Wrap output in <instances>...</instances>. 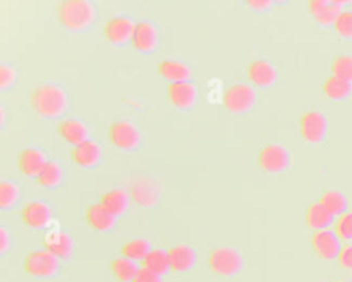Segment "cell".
Listing matches in <instances>:
<instances>
[{
	"mask_svg": "<svg viewBox=\"0 0 352 282\" xmlns=\"http://www.w3.org/2000/svg\"><path fill=\"white\" fill-rule=\"evenodd\" d=\"M342 4L340 1H327V0H315L309 3V10L314 17L323 25L336 23L338 17L342 14Z\"/></svg>",
	"mask_w": 352,
	"mask_h": 282,
	"instance_id": "obj_12",
	"label": "cell"
},
{
	"mask_svg": "<svg viewBox=\"0 0 352 282\" xmlns=\"http://www.w3.org/2000/svg\"><path fill=\"white\" fill-rule=\"evenodd\" d=\"M45 155L41 150L36 147L25 149L19 155V169L28 176H37L38 172L45 165Z\"/></svg>",
	"mask_w": 352,
	"mask_h": 282,
	"instance_id": "obj_16",
	"label": "cell"
},
{
	"mask_svg": "<svg viewBox=\"0 0 352 282\" xmlns=\"http://www.w3.org/2000/svg\"><path fill=\"white\" fill-rule=\"evenodd\" d=\"M289 161V151L280 144H268L258 155V162L267 172H280L287 168Z\"/></svg>",
	"mask_w": 352,
	"mask_h": 282,
	"instance_id": "obj_6",
	"label": "cell"
},
{
	"mask_svg": "<svg viewBox=\"0 0 352 282\" xmlns=\"http://www.w3.org/2000/svg\"><path fill=\"white\" fill-rule=\"evenodd\" d=\"M312 243H314V249L316 250V253L320 257L327 259V260L340 257V253L342 250L341 241H340L338 235L331 230L318 231L314 235Z\"/></svg>",
	"mask_w": 352,
	"mask_h": 282,
	"instance_id": "obj_8",
	"label": "cell"
},
{
	"mask_svg": "<svg viewBox=\"0 0 352 282\" xmlns=\"http://www.w3.org/2000/svg\"><path fill=\"white\" fill-rule=\"evenodd\" d=\"M170 268L175 271H187L195 263V252L187 245H177L169 249Z\"/></svg>",
	"mask_w": 352,
	"mask_h": 282,
	"instance_id": "obj_24",
	"label": "cell"
},
{
	"mask_svg": "<svg viewBox=\"0 0 352 282\" xmlns=\"http://www.w3.org/2000/svg\"><path fill=\"white\" fill-rule=\"evenodd\" d=\"M15 80L14 70L6 65L0 66V88H7Z\"/></svg>",
	"mask_w": 352,
	"mask_h": 282,
	"instance_id": "obj_37",
	"label": "cell"
},
{
	"mask_svg": "<svg viewBox=\"0 0 352 282\" xmlns=\"http://www.w3.org/2000/svg\"><path fill=\"white\" fill-rule=\"evenodd\" d=\"M302 136L309 142H320L327 132V120L319 111H309L301 118Z\"/></svg>",
	"mask_w": 352,
	"mask_h": 282,
	"instance_id": "obj_9",
	"label": "cell"
},
{
	"mask_svg": "<svg viewBox=\"0 0 352 282\" xmlns=\"http://www.w3.org/2000/svg\"><path fill=\"white\" fill-rule=\"evenodd\" d=\"M131 40L136 50L150 51L157 44V30L148 22H139L135 25Z\"/></svg>",
	"mask_w": 352,
	"mask_h": 282,
	"instance_id": "obj_15",
	"label": "cell"
},
{
	"mask_svg": "<svg viewBox=\"0 0 352 282\" xmlns=\"http://www.w3.org/2000/svg\"><path fill=\"white\" fill-rule=\"evenodd\" d=\"M109 138L114 146L129 150L138 146L139 131L128 121H116L110 125Z\"/></svg>",
	"mask_w": 352,
	"mask_h": 282,
	"instance_id": "obj_7",
	"label": "cell"
},
{
	"mask_svg": "<svg viewBox=\"0 0 352 282\" xmlns=\"http://www.w3.org/2000/svg\"><path fill=\"white\" fill-rule=\"evenodd\" d=\"M51 217V210L48 208L47 204L40 202V201H34V202H29L23 210H22V219L23 221L34 228H41L44 227Z\"/></svg>",
	"mask_w": 352,
	"mask_h": 282,
	"instance_id": "obj_14",
	"label": "cell"
},
{
	"mask_svg": "<svg viewBox=\"0 0 352 282\" xmlns=\"http://www.w3.org/2000/svg\"><path fill=\"white\" fill-rule=\"evenodd\" d=\"M43 243L45 246V250L56 257H67L73 248L72 238L69 237V234L62 231H50L44 237Z\"/></svg>",
	"mask_w": 352,
	"mask_h": 282,
	"instance_id": "obj_17",
	"label": "cell"
},
{
	"mask_svg": "<svg viewBox=\"0 0 352 282\" xmlns=\"http://www.w3.org/2000/svg\"><path fill=\"white\" fill-rule=\"evenodd\" d=\"M209 267L220 275H234L242 268V256L234 248H217L209 256Z\"/></svg>",
	"mask_w": 352,
	"mask_h": 282,
	"instance_id": "obj_3",
	"label": "cell"
},
{
	"mask_svg": "<svg viewBox=\"0 0 352 282\" xmlns=\"http://www.w3.org/2000/svg\"><path fill=\"white\" fill-rule=\"evenodd\" d=\"M133 282H162V279H161V275H158V274H155V272L143 267V268L139 270Z\"/></svg>",
	"mask_w": 352,
	"mask_h": 282,
	"instance_id": "obj_36",
	"label": "cell"
},
{
	"mask_svg": "<svg viewBox=\"0 0 352 282\" xmlns=\"http://www.w3.org/2000/svg\"><path fill=\"white\" fill-rule=\"evenodd\" d=\"M87 220L88 224L98 230V231H106L110 230L116 221V216L110 213L100 202L99 204H92L87 209Z\"/></svg>",
	"mask_w": 352,
	"mask_h": 282,
	"instance_id": "obj_20",
	"label": "cell"
},
{
	"mask_svg": "<svg viewBox=\"0 0 352 282\" xmlns=\"http://www.w3.org/2000/svg\"><path fill=\"white\" fill-rule=\"evenodd\" d=\"M340 261L344 267L352 268V245L344 248L340 253Z\"/></svg>",
	"mask_w": 352,
	"mask_h": 282,
	"instance_id": "obj_38",
	"label": "cell"
},
{
	"mask_svg": "<svg viewBox=\"0 0 352 282\" xmlns=\"http://www.w3.org/2000/svg\"><path fill=\"white\" fill-rule=\"evenodd\" d=\"M320 202L334 215H344V212L348 208V199L340 191H327L323 194Z\"/></svg>",
	"mask_w": 352,
	"mask_h": 282,
	"instance_id": "obj_29",
	"label": "cell"
},
{
	"mask_svg": "<svg viewBox=\"0 0 352 282\" xmlns=\"http://www.w3.org/2000/svg\"><path fill=\"white\" fill-rule=\"evenodd\" d=\"M59 21L69 29L77 30L88 26L94 18L91 3L84 0H67L58 8Z\"/></svg>",
	"mask_w": 352,
	"mask_h": 282,
	"instance_id": "obj_2",
	"label": "cell"
},
{
	"mask_svg": "<svg viewBox=\"0 0 352 282\" xmlns=\"http://www.w3.org/2000/svg\"><path fill=\"white\" fill-rule=\"evenodd\" d=\"M139 267L135 260H131L128 257H118L111 263V271L116 275V278L121 282H133L135 276L139 272Z\"/></svg>",
	"mask_w": 352,
	"mask_h": 282,
	"instance_id": "obj_26",
	"label": "cell"
},
{
	"mask_svg": "<svg viewBox=\"0 0 352 282\" xmlns=\"http://www.w3.org/2000/svg\"><path fill=\"white\" fill-rule=\"evenodd\" d=\"M135 25L129 18L126 17H114L107 21L104 26L106 37L114 43V44H122L128 40H131Z\"/></svg>",
	"mask_w": 352,
	"mask_h": 282,
	"instance_id": "obj_10",
	"label": "cell"
},
{
	"mask_svg": "<svg viewBox=\"0 0 352 282\" xmlns=\"http://www.w3.org/2000/svg\"><path fill=\"white\" fill-rule=\"evenodd\" d=\"M150 243L146 239H132L126 242L122 248V253L125 257L131 260H144L150 253Z\"/></svg>",
	"mask_w": 352,
	"mask_h": 282,
	"instance_id": "obj_30",
	"label": "cell"
},
{
	"mask_svg": "<svg viewBox=\"0 0 352 282\" xmlns=\"http://www.w3.org/2000/svg\"><path fill=\"white\" fill-rule=\"evenodd\" d=\"M59 133L66 142H69L74 146L88 140L87 127L81 121L74 120V118H67V120L60 121Z\"/></svg>",
	"mask_w": 352,
	"mask_h": 282,
	"instance_id": "obj_19",
	"label": "cell"
},
{
	"mask_svg": "<svg viewBox=\"0 0 352 282\" xmlns=\"http://www.w3.org/2000/svg\"><path fill=\"white\" fill-rule=\"evenodd\" d=\"M10 243V237L4 228H0V250L4 252L8 248Z\"/></svg>",
	"mask_w": 352,
	"mask_h": 282,
	"instance_id": "obj_39",
	"label": "cell"
},
{
	"mask_svg": "<svg viewBox=\"0 0 352 282\" xmlns=\"http://www.w3.org/2000/svg\"><path fill=\"white\" fill-rule=\"evenodd\" d=\"M58 257L48 250L32 252L25 261L26 271L33 276H52L58 271Z\"/></svg>",
	"mask_w": 352,
	"mask_h": 282,
	"instance_id": "obj_5",
	"label": "cell"
},
{
	"mask_svg": "<svg viewBox=\"0 0 352 282\" xmlns=\"http://www.w3.org/2000/svg\"><path fill=\"white\" fill-rule=\"evenodd\" d=\"M324 92L331 99H345L352 92V83L333 74L330 78H327L324 84Z\"/></svg>",
	"mask_w": 352,
	"mask_h": 282,
	"instance_id": "obj_28",
	"label": "cell"
},
{
	"mask_svg": "<svg viewBox=\"0 0 352 282\" xmlns=\"http://www.w3.org/2000/svg\"><path fill=\"white\" fill-rule=\"evenodd\" d=\"M307 221L309 227L322 231L327 230L334 221V215L322 204V202H315L309 206L307 212Z\"/></svg>",
	"mask_w": 352,
	"mask_h": 282,
	"instance_id": "obj_23",
	"label": "cell"
},
{
	"mask_svg": "<svg viewBox=\"0 0 352 282\" xmlns=\"http://www.w3.org/2000/svg\"><path fill=\"white\" fill-rule=\"evenodd\" d=\"M337 32L344 37H352V11L342 12L336 21Z\"/></svg>",
	"mask_w": 352,
	"mask_h": 282,
	"instance_id": "obj_34",
	"label": "cell"
},
{
	"mask_svg": "<svg viewBox=\"0 0 352 282\" xmlns=\"http://www.w3.org/2000/svg\"><path fill=\"white\" fill-rule=\"evenodd\" d=\"M132 198L140 205H153L158 198V187L150 179H139L131 187Z\"/></svg>",
	"mask_w": 352,
	"mask_h": 282,
	"instance_id": "obj_21",
	"label": "cell"
},
{
	"mask_svg": "<svg viewBox=\"0 0 352 282\" xmlns=\"http://www.w3.org/2000/svg\"><path fill=\"white\" fill-rule=\"evenodd\" d=\"M143 267L158 275H164L170 268L169 250H165L161 248L151 249L147 257L143 260Z\"/></svg>",
	"mask_w": 352,
	"mask_h": 282,
	"instance_id": "obj_25",
	"label": "cell"
},
{
	"mask_svg": "<svg viewBox=\"0 0 352 282\" xmlns=\"http://www.w3.org/2000/svg\"><path fill=\"white\" fill-rule=\"evenodd\" d=\"M331 69H333L334 76L352 83V56H349V55L338 56L333 62Z\"/></svg>",
	"mask_w": 352,
	"mask_h": 282,
	"instance_id": "obj_32",
	"label": "cell"
},
{
	"mask_svg": "<svg viewBox=\"0 0 352 282\" xmlns=\"http://www.w3.org/2000/svg\"><path fill=\"white\" fill-rule=\"evenodd\" d=\"M73 161L80 166H94L102 157L100 146L94 140H85L77 144L72 153Z\"/></svg>",
	"mask_w": 352,
	"mask_h": 282,
	"instance_id": "obj_13",
	"label": "cell"
},
{
	"mask_svg": "<svg viewBox=\"0 0 352 282\" xmlns=\"http://www.w3.org/2000/svg\"><path fill=\"white\" fill-rule=\"evenodd\" d=\"M249 78L260 87L271 85L276 80L275 67L265 59H257L249 65Z\"/></svg>",
	"mask_w": 352,
	"mask_h": 282,
	"instance_id": "obj_18",
	"label": "cell"
},
{
	"mask_svg": "<svg viewBox=\"0 0 352 282\" xmlns=\"http://www.w3.org/2000/svg\"><path fill=\"white\" fill-rule=\"evenodd\" d=\"M223 102L228 110L234 113H245L253 107L256 92L248 84H235L226 89Z\"/></svg>",
	"mask_w": 352,
	"mask_h": 282,
	"instance_id": "obj_4",
	"label": "cell"
},
{
	"mask_svg": "<svg viewBox=\"0 0 352 282\" xmlns=\"http://www.w3.org/2000/svg\"><path fill=\"white\" fill-rule=\"evenodd\" d=\"M168 95L170 102L176 107H190L197 100V89L190 81H182V83H170L168 87Z\"/></svg>",
	"mask_w": 352,
	"mask_h": 282,
	"instance_id": "obj_11",
	"label": "cell"
},
{
	"mask_svg": "<svg viewBox=\"0 0 352 282\" xmlns=\"http://www.w3.org/2000/svg\"><path fill=\"white\" fill-rule=\"evenodd\" d=\"M249 3H250V6L260 7V8H264V7L270 6V1H249Z\"/></svg>",
	"mask_w": 352,
	"mask_h": 282,
	"instance_id": "obj_40",
	"label": "cell"
},
{
	"mask_svg": "<svg viewBox=\"0 0 352 282\" xmlns=\"http://www.w3.org/2000/svg\"><path fill=\"white\" fill-rule=\"evenodd\" d=\"M100 204L114 216H118L125 212L128 206V197L122 190H110L102 195Z\"/></svg>",
	"mask_w": 352,
	"mask_h": 282,
	"instance_id": "obj_27",
	"label": "cell"
},
{
	"mask_svg": "<svg viewBox=\"0 0 352 282\" xmlns=\"http://www.w3.org/2000/svg\"><path fill=\"white\" fill-rule=\"evenodd\" d=\"M18 197V190L14 183H10L7 180H3L0 183V206L8 208L14 205Z\"/></svg>",
	"mask_w": 352,
	"mask_h": 282,
	"instance_id": "obj_33",
	"label": "cell"
},
{
	"mask_svg": "<svg viewBox=\"0 0 352 282\" xmlns=\"http://www.w3.org/2000/svg\"><path fill=\"white\" fill-rule=\"evenodd\" d=\"M62 179V172L58 164L55 162H45L43 169L37 175V180L41 186L52 187L56 186Z\"/></svg>",
	"mask_w": 352,
	"mask_h": 282,
	"instance_id": "obj_31",
	"label": "cell"
},
{
	"mask_svg": "<svg viewBox=\"0 0 352 282\" xmlns=\"http://www.w3.org/2000/svg\"><path fill=\"white\" fill-rule=\"evenodd\" d=\"M67 106L66 94L56 85H41L32 94V107L44 117H55L65 111Z\"/></svg>",
	"mask_w": 352,
	"mask_h": 282,
	"instance_id": "obj_1",
	"label": "cell"
},
{
	"mask_svg": "<svg viewBox=\"0 0 352 282\" xmlns=\"http://www.w3.org/2000/svg\"><path fill=\"white\" fill-rule=\"evenodd\" d=\"M158 72L160 74L173 83H182V81H188L190 78V69L187 65H184L180 61L175 59H166L162 61L158 65Z\"/></svg>",
	"mask_w": 352,
	"mask_h": 282,
	"instance_id": "obj_22",
	"label": "cell"
},
{
	"mask_svg": "<svg viewBox=\"0 0 352 282\" xmlns=\"http://www.w3.org/2000/svg\"><path fill=\"white\" fill-rule=\"evenodd\" d=\"M337 228L338 235H341L344 239H352V212L341 216Z\"/></svg>",
	"mask_w": 352,
	"mask_h": 282,
	"instance_id": "obj_35",
	"label": "cell"
}]
</instances>
